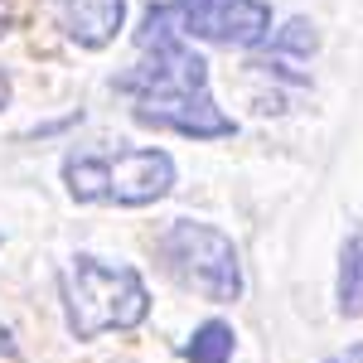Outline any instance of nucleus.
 <instances>
[{
  "label": "nucleus",
  "instance_id": "20e7f679",
  "mask_svg": "<svg viewBox=\"0 0 363 363\" xmlns=\"http://www.w3.org/2000/svg\"><path fill=\"white\" fill-rule=\"evenodd\" d=\"M155 252L165 262V272L184 291H194L213 306H233L242 301V257L233 247L223 228L199 223V218H174V223L155 238Z\"/></svg>",
  "mask_w": 363,
  "mask_h": 363
},
{
  "label": "nucleus",
  "instance_id": "f8f14e48",
  "mask_svg": "<svg viewBox=\"0 0 363 363\" xmlns=\"http://www.w3.org/2000/svg\"><path fill=\"white\" fill-rule=\"evenodd\" d=\"M10 107V78H5V68H0V112Z\"/></svg>",
  "mask_w": 363,
  "mask_h": 363
},
{
  "label": "nucleus",
  "instance_id": "4468645a",
  "mask_svg": "<svg viewBox=\"0 0 363 363\" xmlns=\"http://www.w3.org/2000/svg\"><path fill=\"white\" fill-rule=\"evenodd\" d=\"M0 242H5V238H0Z\"/></svg>",
  "mask_w": 363,
  "mask_h": 363
},
{
  "label": "nucleus",
  "instance_id": "9d476101",
  "mask_svg": "<svg viewBox=\"0 0 363 363\" xmlns=\"http://www.w3.org/2000/svg\"><path fill=\"white\" fill-rule=\"evenodd\" d=\"M0 359H20V344L10 335V325H0Z\"/></svg>",
  "mask_w": 363,
  "mask_h": 363
},
{
  "label": "nucleus",
  "instance_id": "7ed1b4c3",
  "mask_svg": "<svg viewBox=\"0 0 363 363\" xmlns=\"http://www.w3.org/2000/svg\"><path fill=\"white\" fill-rule=\"evenodd\" d=\"M179 169L174 155L160 145L140 150H68L63 155V189L73 203H116V208H145L174 189Z\"/></svg>",
  "mask_w": 363,
  "mask_h": 363
},
{
  "label": "nucleus",
  "instance_id": "423d86ee",
  "mask_svg": "<svg viewBox=\"0 0 363 363\" xmlns=\"http://www.w3.org/2000/svg\"><path fill=\"white\" fill-rule=\"evenodd\" d=\"M58 20L78 49H107L126 25V0H58Z\"/></svg>",
  "mask_w": 363,
  "mask_h": 363
},
{
  "label": "nucleus",
  "instance_id": "0eeeda50",
  "mask_svg": "<svg viewBox=\"0 0 363 363\" xmlns=\"http://www.w3.org/2000/svg\"><path fill=\"white\" fill-rule=\"evenodd\" d=\"M339 315L344 320H359L363 315V228L359 233H349L344 238V247H339Z\"/></svg>",
  "mask_w": 363,
  "mask_h": 363
},
{
  "label": "nucleus",
  "instance_id": "9b49d317",
  "mask_svg": "<svg viewBox=\"0 0 363 363\" xmlns=\"http://www.w3.org/2000/svg\"><path fill=\"white\" fill-rule=\"evenodd\" d=\"M325 363H363V344H354V349H344V354H330Z\"/></svg>",
  "mask_w": 363,
  "mask_h": 363
},
{
  "label": "nucleus",
  "instance_id": "1a4fd4ad",
  "mask_svg": "<svg viewBox=\"0 0 363 363\" xmlns=\"http://www.w3.org/2000/svg\"><path fill=\"white\" fill-rule=\"evenodd\" d=\"M267 44H272L277 54H301V58H310L315 49H320V34H315V25H310V20H301V15H296V20H291L286 29H277Z\"/></svg>",
  "mask_w": 363,
  "mask_h": 363
},
{
  "label": "nucleus",
  "instance_id": "f257e3e1",
  "mask_svg": "<svg viewBox=\"0 0 363 363\" xmlns=\"http://www.w3.org/2000/svg\"><path fill=\"white\" fill-rule=\"evenodd\" d=\"M140 58L116 73V92L131 97V116L140 126L174 131L189 140H223L238 136V121L213 102L208 63L199 49L184 44V34L169 25L165 5H150L136 29Z\"/></svg>",
  "mask_w": 363,
  "mask_h": 363
},
{
  "label": "nucleus",
  "instance_id": "ddd939ff",
  "mask_svg": "<svg viewBox=\"0 0 363 363\" xmlns=\"http://www.w3.org/2000/svg\"><path fill=\"white\" fill-rule=\"evenodd\" d=\"M5 29H10V5L0 0V34H5Z\"/></svg>",
  "mask_w": 363,
  "mask_h": 363
},
{
  "label": "nucleus",
  "instance_id": "6e6552de",
  "mask_svg": "<svg viewBox=\"0 0 363 363\" xmlns=\"http://www.w3.org/2000/svg\"><path fill=\"white\" fill-rule=\"evenodd\" d=\"M233 349H238L233 325H228V320H203L179 354H184L189 363H233Z\"/></svg>",
  "mask_w": 363,
  "mask_h": 363
},
{
  "label": "nucleus",
  "instance_id": "39448f33",
  "mask_svg": "<svg viewBox=\"0 0 363 363\" xmlns=\"http://www.w3.org/2000/svg\"><path fill=\"white\" fill-rule=\"evenodd\" d=\"M160 5L184 39L223 44V49H257L272 39L267 0H160Z\"/></svg>",
  "mask_w": 363,
  "mask_h": 363
},
{
  "label": "nucleus",
  "instance_id": "f03ea898",
  "mask_svg": "<svg viewBox=\"0 0 363 363\" xmlns=\"http://www.w3.org/2000/svg\"><path fill=\"white\" fill-rule=\"evenodd\" d=\"M63 315L73 339L126 335L150 315V286L136 267L107 262L97 252H73L63 267Z\"/></svg>",
  "mask_w": 363,
  "mask_h": 363
}]
</instances>
